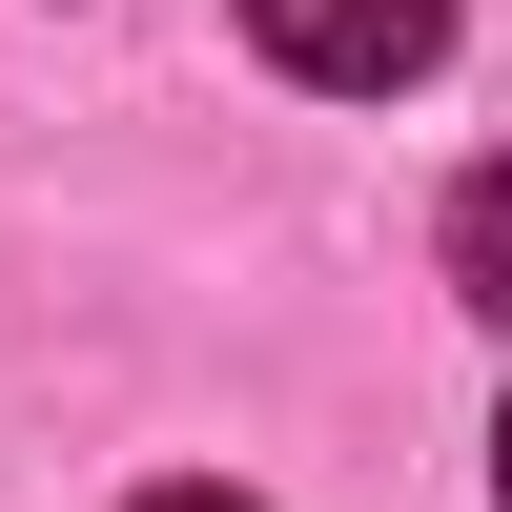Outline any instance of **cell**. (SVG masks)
Listing matches in <instances>:
<instances>
[{"instance_id": "7a4b0ae2", "label": "cell", "mask_w": 512, "mask_h": 512, "mask_svg": "<svg viewBox=\"0 0 512 512\" xmlns=\"http://www.w3.org/2000/svg\"><path fill=\"white\" fill-rule=\"evenodd\" d=\"M451 287H472V308H512V164H472V185H451Z\"/></svg>"}, {"instance_id": "6da1fadb", "label": "cell", "mask_w": 512, "mask_h": 512, "mask_svg": "<svg viewBox=\"0 0 512 512\" xmlns=\"http://www.w3.org/2000/svg\"><path fill=\"white\" fill-rule=\"evenodd\" d=\"M246 41H267L287 82L390 103V82H431V62H451V0H246Z\"/></svg>"}, {"instance_id": "3957f363", "label": "cell", "mask_w": 512, "mask_h": 512, "mask_svg": "<svg viewBox=\"0 0 512 512\" xmlns=\"http://www.w3.org/2000/svg\"><path fill=\"white\" fill-rule=\"evenodd\" d=\"M144 512H246V492H144Z\"/></svg>"}, {"instance_id": "277c9868", "label": "cell", "mask_w": 512, "mask_h": 512, "mask_svg": "<svg viewBox=\"0 0 512 512\" xmlns=\"http://www.w3.org/2000/svg\"><path fill=\"white\" fill-rule=\"evenodd\" d=\"M492 492H512V431H492Z\"/></svg>"}]
</instances>
